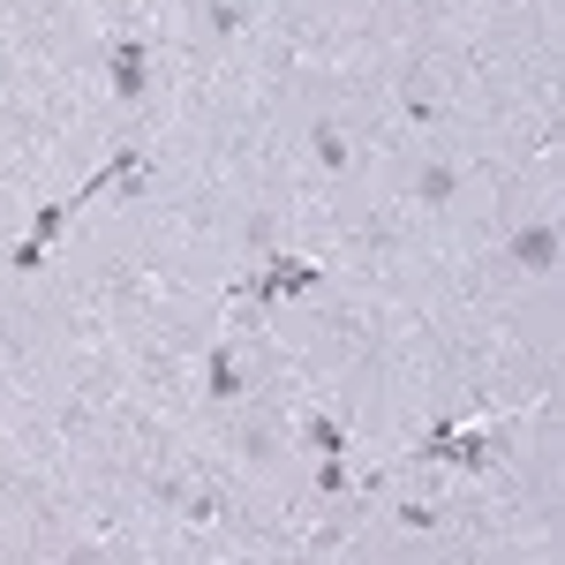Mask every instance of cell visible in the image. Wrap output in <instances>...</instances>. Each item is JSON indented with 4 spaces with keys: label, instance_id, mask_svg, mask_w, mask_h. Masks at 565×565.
<instances>
[{
    "label": "cell",
    "instance_id": "obj_1",
    "mask_svg": "<svg viewBox=\"0 0 565 565\" xmlns=\"http://www.w3.org/2000/svg\"><path fill=\"white\" fill-rule=\"evenodd\" d=\"M309 287H317V264L295 257V249H271V264H264L257 279L234 287V302H295V295H309Z\"/></svg>",
    "mask_w": 565,
    "mask_h": 565
},
{
    "label": "cell",
    "instance_id": "obj_2",
    "mask_svg": "<svg viewBox=\"0 0 565 565\" xmlns=\"http://www.w3.org/2000/svg\"><path fill=\"white\" fill-rule=\"evenodd\" d=\"M106 84H114L121 106H143V90H151V53H143V39H121L106 53Z\"/></svg>",
    "mask_w": 565,
    "mask_h": 565
},
{
    "label": "cell",
    "instance_id": "obj_3",
    "mask_svg": "<svg viewBox=\"0 0 565 565\" xmlns=\"http://www.w3.org/2000/svg\"><path fill=\"white\" fill-rule=\"evenodd\" d=\"M513 264L551 279V271H558V226H551V218H527L521 234H513Z\"/></svg>",
    "mask_w": 565,
    "mask_h": 565
},
{
    "label": "cell",
    "instance_id": "obj_4",
    "mask_svg": "<svg viewBox=\"0 0 565 565\" xmlns=\"http://www.w3.org/2000/svg\"><path fill=\"white\" fill-rule=\"evenodd\" d=\"M242 385H249V370H242V354H234V348L204 354V392H212L218 407H226V399H242Z\"/></svg>",
    "mask_w": 565,
    "mask_h": 565
},
{
    "label": "cell",
    "instance_id": "obj_5",
    "mask_svg": "<svg viewBox=\"0 0 565 565\" xmlns=\"http://www.w3.org/2000/svg\"><path fill=\"white\" fill-rule=\"evenodd\" d=\"M460 196V167L452 159H423L415 167V204H452Z\"/></svg>",
    "mask_w": 565,
    "mask_h": 565
},
{
    "label": "cell",
    "instance_id": "obj_6",
    "mask_svg": "<svg viewBox=\"0 0 565 565\" xmlns=\"http://www.w3.org/2000/svg\"><path fill=\"white\" fill-rule=\"evenodd\" d=\"M309 151H317V167H324V174H348V167H354L348 129H340V121H309Z\"/></svg>",
    "mask_w": 565,
    "mask_h": 565
},
{
    "label": "cell",
    "instance_id": "obj_7",
    "mask_svg": "<svg viewBox=\"0 0 565 565\" xmlns=\"http://www.w3.org/2000/svg\"><path fill=\"white\" fill-rule=\"evenodd\" d=\"M204 23H212V39H234V31L249 23V0H212V8H204Z\"/></svg>",
    "mask_w": 565,
    "mask_h": 565
},
{
    "label": "cell",
    "instance_id": "obj_8",
    "mask_svg": "<svg viewBox=\"0 0 565 565\" xmlns=\"http://www.w3.org/2000/svg\"><path fill=\"white\" fill-rule=\"evenodd\" d=\"M302 437L317 445V452H348V430H340V423H324V415H309V423H302Z\"/></svg>",
    "mask_w": 565,
    "mask_h": 565
},
{
    "label": "cell",
    "instance_id": "obj_9",
    "mask_svg": "<svg viewBox=\"0 0 565 565\" xmlns=\"http://www.w3.org/2000/svg\"><path fill=\"white\" fill-rule=\"evenodd\" d=\"M399 527H407V535H430V527H437V505H430V498H407V505H399Z\"/></svg>",
    "mask_w": 565,
    "mask_h": 565
},
{
    "label": "cell",
    "instance_id": "obj_10",
    "mask_svg": "<svg viewBox=\"0 0 565 565\" xmlns=\"http://www.w3.org/2000/svg\"><path fill=\"white\" fill-rule=\"evenodd\" d=\"M317 490H324V498H348V490H354L348 468H340V452H324V468H317Z\"/></svg>",
    "mask_w": 565,
    "mask_h": 565
},
{
    "label": "cell",
    "instance_id": "obj_11",
    "mask_svg": "<svg viewBox=\"0 0 565 565\" xmlns=\"http://www.w3.org/2000/svg\"><path fill=\"white\" fill-rule=\"evenodd\" d=\"M407 121H437V98H430V84H407Z\"/></svg>",
    "mask_w": 565,
    "mask_h": 565
}]
</instances>
